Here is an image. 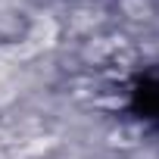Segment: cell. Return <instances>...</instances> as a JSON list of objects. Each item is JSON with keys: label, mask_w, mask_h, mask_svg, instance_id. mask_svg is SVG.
<instances>
[{"label": "cell", "mask_w": 159, "mask_h": 159, "mask_svg": "<svg viewBox=\"0 0 159 159\" xmlns=\"http://www.w3.org/2000/svg\"><path fill=\"white\" fill-rule=\"evenodd\" d=\"M119 7H122V13L131 22H140V19L153 16V3H150V0H119Z\"/></svg>", "instance_id": "2"}, {"label": "cell", "mask_w": 159, "mask_h": 159, "mask_svg": "<svg viewBox=\"0 0 159 159\" xmlns=\"http://www.w3.org/2000/svg\"><path fill=\"white\" fill-rule=\"evenodd\" d=\"M59 38V25L53 16H34L31 19V28H28V44L34 50H44V47H53Z\"/></svg>", "instance_id": "1"}]
</instances>
